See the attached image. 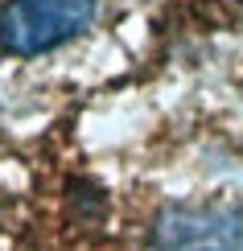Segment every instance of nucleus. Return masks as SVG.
Masks as SVG:
<instances>
[{"label": "nucleus", "mask_w": 243, "mask_h": 251, "mask_svg": "<svg viewBox=\"0 0 243 251\" xmlns=\"http://www.w3.org/2000/svg\"><path fill=\"white\" fill-rule=\"evenodd\" d=\"M99 0H4L0 50L13 58H37L66 46L95 21Z\"/></svg>", "instance_id": "obj_1"}, {"label": "nucleus", "mask_w": 243, "mask_h": 251, "mask_svg": "<svg viewBox=\"0 0 243 251\" xmlns=\"http://www.w3.org/2000/svg\"><path fill=\"white\" fill-rule=\"evenodd\" d=\"M149 251H243V206L227 202H169L157 210Z\"/></svg>", "instance_id": "obj_2"}]
</instances>
